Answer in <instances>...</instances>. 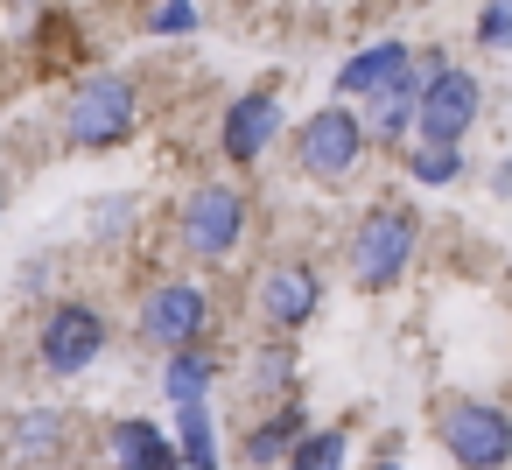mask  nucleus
<instances>
[{
  "mask_svg": "<svg viewBox=\"0 0 512 470\" xmlns=\"http://www.w3.org/2000/svg\"><path fill=\"white\" fill-rule=\"evenodd\" d=\"M134 120H141V99H134V78L127 71H92L71 92V106H64L71 148H120L134 134Z\"/></svg>",
  "mask_w": 512,
  "mask_h": 470,
  "instance_id": "obj_1",
  "label": "nucleus"
},
{
  "mask_svg": "<svg viewBox=\"0 0 512 470\" xmlns=\"http://www.w3.org/2000/svg\"><path fill=\"white\" fill-rule=\"evenodd\" d=\"M414 211H400V204H379L365 225H358V239H351V281L365 288V295H379V288H393L400 274H407V260H414Z\"/></svg>",
  "mask_w": 512,
  "mask_h": 470,
  "instance_id": "obj_2",
  "label": "nucleus"
},
{
  "mask_svg": "<svg viewBox=\"0 0 512 470\" xmlns=\"http://www.w3.org/2000/svg\"><path fill=\"white\" fill-rule=\"evenodd\" d=\"M435 435L463 470H505L512 463V421L498 407H484V400H442Z\"/></svg>",
  "mask_w": 512,
  "mask_h": 470,
  "instance_id": "obj_3",
  "label": "nucleus"
},
{
  "mask_svg": "<svg viewBox=\"0 0 512 470\" xmlns=\"http://www.w3.org/2000/svg\"><path fill=\"white\" fill-rule=\"evenodd\" d=\"M358 155H365V120H358L351 106H323V113L302 120V134H295V169H302L309 183H344V176L358 169Z\"/></svg>",
  "mask_w": 512,
  "mask_h": 470,
  "instance_id": "obj_4",
  "label": "nucleus"
},
{
  "mask_svg": "<svg viewBox=\"0 0 512 470\" xmlns=\"http://www.w3.org/2000/svg\"><path fill=\"white\" fill-rule=\"evenodd\" d=\"M176 232H183V246H190L197 260H232L239 239H246V197H239L232 183H197V190L183 197Z\"/></svg>",
  "mask_w": 512,
  "mask_h": 470,
  "instance_id": "obj_5",
  "label": "nucleus"
},
{
  "mask_svg": "<svg viewBox=\"0 0 512 470\" xmlns=\"http://www.w3.org/2000/svg\"><path fill=\"white\" fill-rule=\"evenodd\" d=\"M204 323H211V295H204L197 281H155V288L141 295V316H134L141 344L162 351V358L183 351V344H197Z\"/></svg>",
  "mask_w": 512,
  "mask_h": 470,
  "instance_id": "obj_6",
  "label": "nucleus"
},
{
  "mask_svg": "<svg viewBox=\"0 0 512 470\" xmlns=\"http://www.w3.org/2000/svg\"><path fill=\"white\" fill-rule=\"evenodd\" d=\"M477 78L470 71H449V64H435L428 71V85H421V141H463L470 134V120H477Z\"/></svg>",
  "mask_w": 512,
  "mask_h": 470,
  "instance_id": "obj_7",
  "label": "nucleus"
},
{
  "mask_svg": "<svg viewBox=\"0 0 512 470\" xmlns=\"http://www.w3.org/2000/svg\"><path fill=\"white\" fill-rule=\"evenodd\" d=\"M99 351H106V316L85 309V302H57L50 323H43V365H50L57 379H71V372H85Z\"/></svg>",
  "mask_w": 512,
  "mask_h": 470,
  "instance_id": "obj_8",
  "label": "nucleus"
},
{
  "mask_svg": "<svg viewBox=\"0 0 512 470\" xmlns=\"http://www.w3.org/2000/svg\"><path fill=\"white\" fill-rule=\"evenodd\" d=\"M274 134H281V99H274V92H239V99L225 106V120H218L225 162H260Z\"/></svg>",
  "mask_w": 512,
  "mask_h": 470,
  "instance_id": "obj_9",
  "label": "nucleus"
},
{
  "mask_svg": "<svg viewBox=\"0 0 512 470\" xmlns=\"http://www.w3.org/2000/svg\"><path fill=\"white\" fill-rule=\"evenodd\" d=\"M316 302H323L316 267L288 260V267H267V274H260V316H267L274 330H302V323L316 316Z\"/></svg>",
  "mask_w": 512,
  "mask_h": 470,
  "instance_id": "obj_10",
  "label": "nucleus"
},
{
  "mask_svg": "<svg viewBox=\"0 0 512 470\" xmlns=\"http://www.w3.org/2000/svg\"><path fill=\"white\" fill-rule=\"evenodd\" d=\"M106 456H113V470H190V456H183L155 421H113Z\"/></svg>",
  "mask_w": 512,
  "mask_h": 470,
  "instance_id": "obj_11",
  "label": "nucleus"
},
{
  "mask_svg": "<svg viewBox=\"0 0 512 470\" xmlns=\"http://www.w3.org/2000/svg\"><path fill=\"white\" fill-rule=\"evenodd\" d=\"M407 64H414V50L386 36V43L358 50V57H351V64L337 71V92H351V99H372V92H386V85H393V78H400Z\"/></svg>",
  "mask_w": 512,
  "mask_h": 470,
  "instance_id": "obj_12",
  "label": "nucleus"
},
{
  "mask_svg": "<svg viewBox=\"0 0 512 470\" xmlns=\"http://www.w3.org/2000/svg\"><path fill=\"white\" fill-rule=\"evenodd\" d=\"M428 71H435V64H428ZM428 71L407 64L386 92H372V134H379V141H400V134L421 120V85H428Z\"/></svg>",
  "mask_w": 512,
  "mask_h": 470,
  "instance_id": "obj_13",
  "label": "nucleus"
},
{
  "mask_svg": "<svg viewBox=\"0 0 512 470\" xmlns=\"http://www.w3.org/2000/svg\"><path fill=\"white\" fill-rule=\"evenodd\" d=\"M211 379H218V358H211V351H197V344H183V351H169V358H162V386H169V400H176V407L204 400V393H211Z\"/></svg>",
  "mask_w": 512,
  "mask_h": 470,
  "instance_id": "obj_14",
  "label": "nucleus"
},
{
  "mask_svg": "<svg viewBox=\"0 0 512 470\" xmlns=\"http://www.w3.org/2000/svg\"><path fill=\"white\" fill-rule=\"evenodd\" d=\"M302 435H309V428H302V414L288 407L281 421H260V428L246 435V463H253V470H274V463L288 470V456H295V442H302Z\"/></svg>",
  "mask_w": 512,
  "mask_h": 470,
  "instance_id": "obj_15",
  "label": "nucleus"
},
{
  "mask_svg": "<svg viewBox=\"0 0 512 470\" xmlns=\"http://www.w3.org/2000/svg\"><path fill=\"white\" fill-rule=\"evenodd\" d=\"M407 176H414V183H435V190L456 183V176H463V141H421V148L407 155Z\"/></svg>",
  "mask_w": 512,
  "mask_h": 470,
  "instance_id": "obj_16",
  "label": "nucleus"
},
{
  "mask_svg": "<svg viewBox=\"0 0 512 470\" xmlns=\"http://www.w3.org/2000/svg\"><path fill=\"white\" fill-rule=\"evenodd\" d=\"M344 449H351V435H344V428H309V435L295 442L288 470H344Z\"/></svg>",
  "mask_w": 512,
  "mask_h": 470,
  "instance_id": "obj_17",
  "label": "nucleus"
},
{
  "mask_svg": "<svg viewBox=\"0 0 512 470\" xmlns=\"http://www.w3.org/2000/svg\"><path fill=\"white\" fill-rule=\"evenodd\" d=\"M176 414H183V456H190V470H218L211 463V414H204V400H190Z\"/></svg>",
  "mask_w": 512,
  "mask_h": 470,
  "instance_id": "obj_18",
  "label": "nucleus"
},
{
  "mask_svg": "<svg viewBox=\"0 0 512 470\" xmlns=\"http://www.w3.org/2000/svg\"><path fill=\"white\" fill-rule=\"evenodd\" d=\"M477 43L484 50H512V0H491V8L477 15Z\"/></svg>",
  "mask_w": 512,
  "mask_h": 470,
  "instance_id": "obj_19",
  "label": "nucleus"
},
{
  "mask_svg": "<svg viewBox=\"0 0 512 470\" xmlns=\"http://www.w3.org/2000/svg\"><path fill=\"white\" fill-rule=\"evenodd\" d=\"M148 29L155 36H190L197 29V8H190V0H162V8L148 15Z\"/></svg>",
  "mask_w": 512,
  "mask_h": 470,
  "instance_id": "obj_20",
  "label": "nucleus"
},
{
  "mask_svg": "<svg viewBox=\"0 0 512 470\" xmlns=\"http://www.w3.org/2000/svg\"><path fill=\"white\" fill-rule=\"evenodd\" d=\"M43 442H57V414H29L22 421V456H36Z\"/></svg>",
  "mask_w": 512,
  "mask_h": 470,
  "instance_id": "obj_21",
  "label": "nucleus"
},
{
  "mask_svg": "<svg viewBox=\"0 0 512 470\" xmlns=\"http://www.w3.org/2000/svg\"><path fill=\"white\" fill-rule=\"evenodd\" d=\"M0 211H8V190H0Z\"/></svg>",
  "mask_w": 512,
  "mask_h": 470,
  "instance_id": "obj_22",
  "label": "nucleus"
},
{
  "mask_svg": "<svg viewBox=\"0 0 512 470\" xmlns=\"http://www.w3.org/2000/svg\"><path fill=\"white\" fill-rule=\"evenodd\" d=\"M379 470H400V463H379Z\"/></svg>",
  "mask_w": 512,
  "mask_h": 470,
  "instance_id": "obj_23",
  "label": "nucleus"
}]
</instances>
